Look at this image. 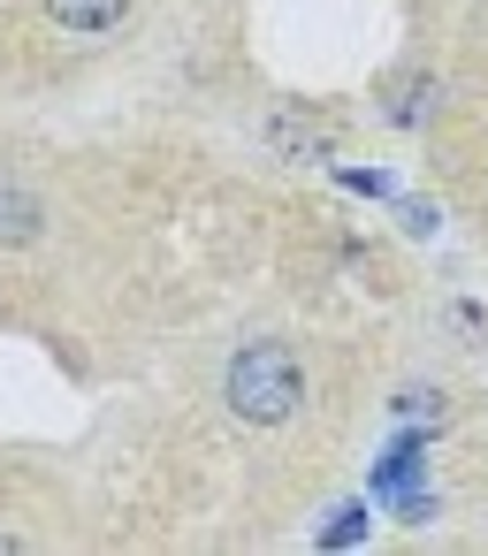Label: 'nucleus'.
I'll use <instances>...</instances> for the list:
<instances>
[{
	"label": "nucleus",
	"mask_w": 488,
	"mask_h": 556,
	"mask_svg": "<svg viewBox=\"0 0 488 556\" xmlns=\"http://www.w3.org/2000/svg\"><path fill=\"white\" fill-rule=\"evenodd\" d=\"M222 396H229V412H237V419H252V427H283V419L305 404V366H298V351H290V343L260 336V343H245V351L229 358Z\"/></svg>",
	"instance_id": "f257e3e1"
},
{
	"label": "nucleus",
	"mask_w": 488,
	"mask_h": 556,
	"mask_svg": "<svg viewBox=\"0 0 488 556\" xmlns=\"http://www.w3.org/2000/svg\"><path fill=\"white\" fill-rule=\"evenodd\" d=\"M47 16L62 31H77V39H100V31H115L130 16V0H47Z\"/></svg>",
	"instance_id": "f03ea898"
},
{
	"label": "nucleus",
	"mask_w": 488,
	"mask_h": 556,
	"mask_svg": "<svg viewBox=\"0 0 488 556\" xmlns=\"http://www.w3.org/2000/svg\"><path fill=\"white\" fill-rule=\"evenodd\" d=\"M32 237H39V199L0 176V244H32Z\"/></svg>",
	"instance_id": "7ed1b4c3"
},
{
	"label": "nucleus",
	"mask_w": 488,
	"mask_h": 556,
	"mask_svg": "<svg viewBox=\"0 0 488 556\" xmlns=\"http://www.w3.org/2000/svg\"><path fill=\"white\" fill-rule=\"evenodd\" d=\"M351 533H366V510H336V518L321 526V541H328V548H343Z\"/></svg>",
	"instance_id": "20e7f679"
}]
</instances>
